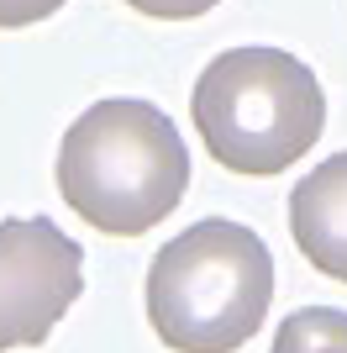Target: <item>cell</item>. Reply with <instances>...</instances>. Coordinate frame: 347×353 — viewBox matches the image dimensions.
<instances>
[{"instance_id":"obj_3","label":"cell","mask_w":347,"mask_h":353,"mask_svg":"<svg viewBox=\"0 0 347 353\" xmlns=\"http://www.w3.org/2000/svg\"><path fill=\"white\" fill-rule=\"evenodd\" d=\"M189 117L221 169L274 179L321 143L326 95L316 69L284 48H227L195 79Z\"/></svg>"},{"instance_id":"obj_2","label":"cell","mask_w":347,"mask_h":353,"mask_svg":"<svg viewBox=\"0 0 347 353\" xmlns=\"http://www.w3.org/2000/svg\"><path fill=\"white\" fill-rule=\"evenodd\" d=\"M143 295L163 348L237 353L269 322L274 253L242 221L205 216L153 253Z\"/></svg>"},{"instance_id":"obj_1","label":"cell","mask_w":347,"mask_h":353,"mask_svg":"<svg viewBox=\"0 0 347 353\" xmlns=\"http://www.w3.org/2000/svg\"><path fill=\"white\" fill-rule=\"evenodd\" d=\"M58 195L105 237H143L189 190L185 132L153 101H95L58 143Z\"/></svg>"},{"instance_id":"obj_7","label":"cell","mask_w":347,"mask_h":353,"mask_svg":"<svg viewBox=\"0 0 347 353\" xmlns=\"http://www.w3.org/2000/svg\"><path fill=\"white\" fill-rule=\"evenodd\" d=\"M58 11H63V0H0V32L37 27V21H48Z\"/></svg>"},{"instance_id":"obj_8","label":"cell","mask_w":347,"mask_h":353,"mask_svg":"<svg viewBox=\"0 0 347 353\" xmlns=\"http://www.w3.org/2000/svg\"><path fill=\"white\" fill-rule=\"evenodd\" d=\"M132 11L153 16V21H195V16L216 11L221 0H127Z\"/></svg>"},{"instance_id":"obj_4","label":"cell","mask_w":347,"mask_h":353,"mask_svg":"<svg viewBox=\"0 0 347 353\" xmlns=\"http://www.w3.org/2000/svg\"><path fill=\"white\" fill-rule=\"evenodd\" d=\"M79 295H85V248L58 221H0V353L43 348Z\"/></svg>"},{"instance_id":"obj_6","label":"cell","mask_w":347,"mask_h":353,"mask_svg":"<svg viewBox=\"0 0 347 353\" xmlns=\"http://www.w3.org/2000/svg\"><path fill=\"white\" fill-rule=\"evenodd\" d=\"M269 353H347V311L342 306H300L279 322Z\"/></svg>"},{"instance_id":"obj_5","label":"cell","mask_w":347,"mask_h":353,"mask_svg":"<svg viewBox=\"0 0 347 353\" xmlns=\"http://www.w3.org/2000/svg\"><path fill=\"white\" fill-rule=\"evenodd\" d=\"M289 237L316 274L347 285V153H332L289 190Z\"/></svg>"}]
</instances>
